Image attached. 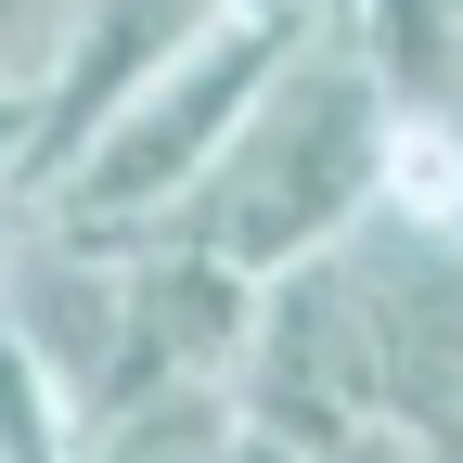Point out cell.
I'll use <instances>...</instances> for the list:
<instances>
[{
    "label": "cell",
    "instance_id": "1",
    "mask_svg": "<svg viewBox=\"0 0 463 463\" xmlns=\"http://www.w3.org/2000/svg\"><path fill=\"white\" fill-rule=\"evenodd\" d=\"M386 142H399L386 78L347 39H309V52H283V78L245 103V129L219 142V167L181 194V219L155 245H194L245 283H283L386 219Z\"/></svg>",
    "mask_w": 463,
    "mask_h": 463
},
{
    "label": "cell",
    "instance_id": "2",
    "mask_svg": "<svg viewBox=\"0 0 463 463\" xmlns=\"http://www.w3.org/2000/svg\"><path fill=\"white\" fill-rule=\"evenodd\" d=\"M283 52H309V39H283L258 14H232L194 65H167L142 103H116L103 129L65 155V181L39 194L52 232H78V245H155L167 219H181V194L219 167V142L245 129V103L283 78Z\"/></svg>",
    "mask_w": 463,
    "mask_h": 463
},
{
    "label": "cell",
    "instance_id": "3",
    "mask_svg": "<svg viewBox=\"0 0 463 463\" xmlns=\"http://www.w3.org/2000/svg\"><path fill=\"white\" fill-rule=\"evenodd\" d=\"M0 335H14L26 361L65 386V412L103 438L129 412V245H78V232L39 219L14 297H0Z\"/></svg>",
    "mask_w": 463,
    "mask_h": 463
},
{
    "label": "cell",
    "instance_id": "4",
    "mask_svg": "<svg viewBox=\"0 0 463 463\" xmlns=\"http://www.w3.org/2000/svg\"><path fill=\"white\" fill-rule=\"evenodd\" d=\"M232 14L245 0H65V39H52V78H39V194L65 181V155L116 103H142L167 65H194Z\"/></svg>",
    "mask_w": 463,
    "mask_h": 463
},
{
    "label": "cell",
    "instance_id": "5",
    "mask_svg": "<svg viewBox=\"0 0 463 463\" xmlns=\"http://www.w3.org/2000/svg\"><path fill=\"white\" fill-rule=\"evenodd\" d=\"M0 463H90V425L65 412V386H52L14 335H0Z\"/></svg>",
    "mask_w": 463,
    "mask_h": 463
},
{
    "label": "cell",
    "instance_id": "6",
    "mask_svg": "<svg viewBox=\"0 0 463 463\" xmlns=\"http://www.w3.org/2000/svg\"><path fill=\"white\" fill-rule=\"evenodd\" d=\"M52 39H65V0H0V90H39Z\"/></svg>",
    "mask_w": 463,
    "mask_h": 463
},
{
    "label": "cell",
    "instance_id": "7",
    "mask_svg": "<svg viewBox=\"0 0 463 463\" xmlns=\"http://www.w3.org/2000/svg\"><path fill=\"white\" fill-rule=\"evenodd\" d=\"M0 194H39V90H0Z\"/></svg>",
    "mask_w": 463,
    "mask_h": 463
},
{
    "label": "cell",
    "instance_id": "8",
    "mask_svg": "<svg viewBox=\"0 0 463 463\" xmlns=\"http://www.w3.org/2000/svg\"><path fill=\"white\" fill-rule=\"evenodd\" d=\"M258 26H283V39H335L347 26V0H245Z\"/></svg>",
    "mask_w": 463,
    "mask_h": 463
},
{
    "label": "cell",
    "instance_id": "9",
    "mask_svg": "<svg viewBox=\"0 0 463 463\" xmlns=\"http://www.w3.org/2000/svg\"><path fill=\"white\" fill-rule=\"evenodd\" d=\"M26 245H39V194H0V297H14V270H26Z\"/></svg>",
    "mask_w": 463,
    "mask_h": 463
}]
</instances>
